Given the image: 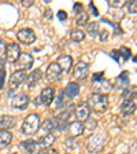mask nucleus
I'll list each match as a JSON object with an SVG mask.
<instances>
[{
  "label": "nucleus",
  "instance_id": "nucleus-42",
  "mask_svg": "<svg viewBox=\"0 0 137 154\" xmlns=\"http://www.w3.org/2000/svg\"><path fill=\"white\" fill-rule=\"evenodd\" d=\"M21 4H22L23 7H30V6H33V0H22Z\"/></svg>",
  "mask_w": 137,
  "mask_h": 154
},
{
  "label": "nucleus",
  "instance_id": "nucleus-33",
  "mask_svg": "<svg viewBox=\"0 0 137 154\" xmlns=\"http://www.w3.org/2000/svg\"><path fill=\"white\" fill-rule=\"evenodd\" d=\"M64 144H66L67 150H74V149H76V142H74L73 138H69L66 142H64Z\"/></svg>",
  "mask_w": 137,
  "mask_h": 154
},
{
  "label": "nucleus",
  "instance_id": "nucleus-47",
  "mask_svg": "<svg viewBox=\"0 0 137 154\" xmlns=\"http://www.w3.org/2000/svg\"><path fill=\"white\" fill-rule=\"evenodd\" d=\"M66 154H71V153H66Z\"/></svg>",
  "mask_w": 137,
  "mask_h": 154
},
{
  "label": "nucleus",
  "instance_id": "nucleus-4",
  "mask_svg": "<svg viewBox=\"0 0 137 154\" xmlns=\"http://www.w3.org/2000/svg\"><path fill=\"white\" fill-rule=\"evenodd\" d=\"M33 62H34V59H33L32 54H29V52H21L19 58L16 59V62H15L16 70L28 72L29 69L33 66Z\"/></svg>",
  "mask_w": 137,
  "mask_h": 154
},
{
  "label": "nucleus",
  "instance_id": "nucleus-13",
  "mask_svg": "<svg viewBox=\"0 0 137 154\" xmlns=\"http://www.w3.org/2000/svg\"><path fill=\"white\" fill-rule=\"evenodd\" d=\"M67 132H69V136L73 139L78 138L84 134V124L81 121H71L70 124L67 125Z\"/></svg>",
  "mask_w": 137,
  "mask_h": 154
},
{
  "label": "nucleus",
  "instance_id": "nucleus-28",
  "mask_svg": "<svg viewBox=\"0 0 137 154\" xmlns=\"http://www.w3.org/2000/svg\"><path fill=\"white\" fill-rule=\"evenodd\" d=\"M96 127H97V121H96L95 119H88L85 122H84V131L85 129H88L89 132H93L96 129Z\"/></svg>",
  "mask_w": 137,
  "mask_h": 154
},
{
  "label": "nucleus",
  "instance_id": "nucleus-31",
  "mask_svg": "<svg viewBox=\"0 0 137 154\" xmlns=\"http://www.w3.org/2000/svg\"><path fill=\"white\" fill-rule=\"evenodd\" d=\"M128 11L130 14H137V0H130V2H129Z\"/></svg>",
  "mask_w": 137,
  "mask_h": 154
},
{
  "label": "nucleus",
  "instance_id": "nucleus-18",
  "mask_svg": "<svg viewBox=\"0 0 137 154\" xmlns=\"http://www.w3.org/2000/svg\"><path fill=\"white\" fill-rule=\"evenodd\" d=\"M63 94L67 96V98H70V99L76 98V96L80 94V84L77 83V81H71V83H69L66 85V88H64Z\"/></svg>",
  "mask_w": 137,
  "mask_h": 154
},
{
  "label": "nucleus",
  "instance_id": "nucleus-32",
  "mask_svg": "<svg viewBox=\"0 0 137 154\" xmlns=\"http://www.w3.org/2000/svg\"><path fill=\"white\" fill-rule=\"evenodd\" d=\"M107 38H109V30H107V29H100L99 30V40L100 42H106V40H107Z\"/></svg>",
  "mask_w": 137,
  "mask_h": 154
},
{
  "label": "nucleus",
  "instance_id": "nucleus-9",
  "mask_svg": "<svg viewBox=\"0 0 137 154\" xmlns=\"http://www.w3.org/2000/svg\"><path fill=\"white\" fill-rule=\"evenodd\" d=\"M26 77H28V72L25 70H15L13 74H11V77H10V88L11 90H15V88H18L19 85L22 83H25Z\"/></svg>",
  "mask_w": 137,
  "mask_h": 154
},
{
  "label": "nucleus",
  "instance_id": "nucleus-14",
  "mask_svg": "<svg viewBox=\"0 0 137 154\" xmlns=\"http://www.w3.org/2000/svg\"><path fill=\"white\" fill-rule=\"evenodd\" d=\"M21 146H22V149L28 154H41V147H40L38 142H36V140H32V139L23 140L21 143Z\"/></svg>",
  "mask_w": 137,
  "mask_h": 154
},
{
  "label": "nucleus",
  "instance_id": "nucleus-23",
  "mask_svg": "<svg viewBox=\"0 0 137 154\" xmlns=\"http://www.w3.org/2000/svg\"><path fill=\"white\" fill-rule=\"evenodd\" d=\"M13 140V134L7 129H0V149H6Z\"/></svg>",
  "mask_w": 137,
  "mask_h": 154
},
{
  "label": "nucleus",
  "instance_id": "nucleus-29",
  "mask_svg": "<svg viewBox=\"0 0 137 154\" xmlns=\"http://www.w3.org/2000/svg\"><path fill=\"white\" fill-rule=\"evenodd\" d=\"M136 94H137V88H126V90H124V92H122V98H124V100L125 99L133 100Z\"/></svg>",
  "mask_w": 137,
  "mask_h": 154
},
{
  "label": "nucleus",
  "instance_id": "nucleus-40",
  "mask_svg": "<svg viewBox=\"0 0 137 154\" xmlns=\"http://www.w3.org/2000/svg\"><path fill=\"white\" fill-rule=\"evenodd\" d=\"M73 10H74V13H76V14H78V13H81V11L84 10V7H82V4L76 3V4H74V7H73Z\"/></svg>",
  "mask_w": 137,
  "mask_h": 154
},
{
  "label": "nucleus",
  "instance_id": "nucleus-19",
  "mask_svg": "<svg viewBox=\"0 0 137 154\" xmlns=\"http://www.w3.org/2000/svg\"><path fill=\"white\" fill-rule=\"evenodd\" d=\"M137 109V105L132 99H125L121 105V112L124 116H132Z\"/></svg>",
  "mask_w": 137,
  "mask_h": 154
},
{
  "label": "nucleus",
  "instance_id": "nucleus-2",
  "mask_svg": "<svg viewBox=\"0 0 137 154\" xmlns=\"http://www.w3.org/2000/svg\"><path fill=\"white\" fill-rule=\"evenodd\" d=\"M88 106L96 113H104L109 109V95L104 94H91L88 96Z\"/></svg>",
  "mask_w": 137,
  "mask_h": 154
},
{
  "label": "nucleus",
  "instance_id": "nucleus-21",
  "mask_svg": "<svg viewBox=\"0 0 137 154\" xmlns=\"http://www.w3.org/2000/svg\"><path fill=\"white\" fill-rule=\"evenodd\" d=\"M15 122H16V119L14 116H1L0 117V129H7L8 131L10 128L15 127Z\"/></svg>",
  "mask_w": 137,
  "mask_h": 154
},
{
  "label": "nucleus",
  "instance_id": "nucleus-3",
  "mask_svg": "<svg viewBox=\"0 0 137 154\" xmlns=\"http://www.w3.org/2000/svg\"><path fill=\"white\" fill-rule=\"evenodd\" d=\"M40 127H41V120L40 116L36 113L29 114L22 122V131L25 135H34L40 129Z\"/></svg>",
  "mask_w": 137,
  "mask_h": 154
},
{
  "label": "nucleus",
  "instance_id": "nucleus-11",
  "mask_svg": "<svg viewBox=\"0 0 137 154\" xmlns=\"http://www.w3.org/2000/svg\"><path fill=\"white\" fill-rule=\"evenodd\" d=\"M55 99V90L52 88V87H45L44 90L41 91V94H40V98H37V105L38 103H41V105H51L52 102H54Z\"/></svg>",
  "mask_w": 137,
  "mask_h": 154
},
{
  "label": "nucleus",
  "instance_id": "nucleus-24",
  "mask_svg": "<svg viewBox=\"0 0 137 154\" xmlns=\"http://www.w3.org/2000/svg\"><path fill=\"white\" fill-rule=\"evenodd\" d=\"M88 21H89V15L86 11H81V13L76 14V25L77 26H86L88 25Z\"/></svg>",
  "mask_w": 137,
  "mask_h": 154
},
{
  "label": "nucleus",
  "instance_id": "nucleus-25",
  "mask_svg": "<svg viewBox=\"0 0 137 154\" xmlns=\"http://www.w3.org/2000/svg\"><path fill=\"white\" fill-rule=\"evenodd\" d=\"M70 38H71V42H74V43H80L85 38V32L81 30V29H74L70 33Z\"/></svg>",
  "mask_w": 137,
  "mask_h": 154
},
{
  "label": "nucleus",
  "instance_id": "nucleus-34",
  "mask_svg": "<svg viewBox=\"0 0 137 154\" xmlns=\"http://www.w3.org/2000/svg\"><path fill=\"white\" fill-rule=\"evenodd\" d=\"M109 4L111 7H122L125 6V0H110Z\"/></svg>",
  "mask_w": 137,
  "mask_h": 154
},
{
  "label": "nucleus",
  "instance_id": "nucleus-8",
  "mask_svg": "<svg viewBox=\"0 0 137 154\" xmlns=\"http://www.w3.org/2000/svg\"><path fill=\"white\" fill-rule=\"evenodd\" d=\"M16 37L21 43L23 44H32V43L36 42V33L33 29L30 28H23L21 29L18 33H16Z\"/></svg>",
  "mask_w": 137,
  "mask_h": 154
},
{
  "label": "nucleus",
  "instance_id": "nucleus-7",
  "mask_svg": "<svg viewBox=\"0 0 137 154\" xmlns=\"http://www.w3.org/2000/svg\"><path fill=\"white\" fill-rule=\"evenodd\" d=\"M63 73L61 69V66L56 63V62H51V63L47 66V72H45V77H47L48 81H52V83H55V81H58L59 79H61V74Z\"/></svg>",
  "mask_w": 137,
  "mask_h": 154
},
{
  "label": "nucleus",
  "instance_id": "nucleus-16",
  "mask_svg": "<svg viewBox=\"0 0 137 154\" xmlns=\"http://www.w3.org/2000/svg\"><path fill=\"white\" fill-rule=\"evenodd\" d=\"M41 76H43V72L40 70V69L33 70L32 73L26 77V80H25L26 87H28V88H33V87H36L38 83H40V80H41Z\"/></svg>",
  "mask_w": 137,
  "mask_h": 154
},
{
  "label": "nucleus",
  "instance_id": "nucleus-43",
  "mask_svg": "<svg viewBox=\"0 0 137 154\" xmlns=\"http://www.w3.org/2000/svg\"><path fill=\"white\" fill-rule=\"evenodd\" d=\"M129 154H137V143H134V144H132V146H130Z\"/></svg>",
  "mask_w": 137,
  "mask_h": 154
},
{
  "label": "nucleus",
  "instance_id": "nucleus-12",
  "mask_svg": "<svg viewBox=\"0 0 137 154\" xmlns=\"http://www.w3.org/2000/svg\"><path fill=\"white\" fill-rule=\"evenodd\" d=\"M111 90H112V84L109 80H104V79L97 81V83H93L92 85L93 94H104V95H107Z\"/></svg>",
  "mask_w": 137,
  "mask_h": 154
},
{
  "label": "nucleus",
  "instance_id": "nucleus-10",
  "mask_svg": "<svg viewBox=\"0 0 137 154\" xmlns=\"http://www.w3.org/2000/svg\"><path fill=\"white\" fill-rule=\"evenodd\" d=\"M4 54H6V61L11 62V63H15L16 59H18L19 55H21V48H19L18 44H15V43H11V44H8L6 47V51H4Z\"/></svg>",
  "mask_w": 137,
  "mask_h": 154
},
{
  "label": "nucleus",
  "instance_id": "nucleus-5",
  "mask_svg": "<svg viewBox=\"0 0 137 154\" xmlns=\"http://www.w3.org/2000/svg\"><path fill=\"white\" fill-rule=\"evenodd\" d=\"M29 102H30V98L25 92H19L11 98V106H13L14 109H18V110L26 109L29 106Z\"/></svg>",
  "mask_w": 137,
  "mask_h": 154
},
{
  "label": "nucleus",
  "instance_id": "nucleus-27",
  "mask_svg": "<svg viewBox=\"0 0 137 154\" xmlns=\"http://www.w3.org/2000/svg\"><path fill=\"white\" fill-rule=\"evenodd\" d=\"M118 57L122 58V61H128L132 57V51L129 47H121L118 50Z\"/></svg>",
  "mask_w": 137,
  "mask_h": 154
},
{
  "label": "nucleus",
  "instance_id": "nucleus-37",
  "mask_svg": "<svg viewBox=\"0 0 137 154\" xmlns=\"http://www.w3.org/2000/svg\"><path fill=\"white\" fill-rule=\"evenodd\" d=\"M58 18L61 19V21H66L67 19V13L64 10H59V13H58Z\"/></svg>",
  "mask_w": 137,
  "mask_h": 154
},
{
  "label": "nucleus",
  "instance_id": "nucleus-15",
  "mask_svg": "<svg viewBox=\"0 0 137 154\" xmlns=\"http://www.w3.org/2000/svg\"><path fill=\"white\" fill-rule=\"evenodd\" d=\"M76 116L78 121H86L91 117V109L88 103H80L76 107Z\"/></svg>",
  "mask_w": 137,
  "mask_h": 154
},
{
  "label": "nucleus",
  "instance_id": "nucleus-36",
  "mask_svg": "<svg viewBox=\"0 0 137 154\" xmlns=\"http://www.w3.org/2000/svg\"><path fill=\"white\" fill-rule=\"evenodd\" d=\"M4 79H6V69L0 72V90H3L4 87Z\"/></svg>",
  "mask_w": 137,
  "mask_h": 154
},
{
  "label": "nucleus",
  "instance_id": "nucleus-44",
  "mask_svg": "<svg viewBox=\"0 0 137 154\" xmlns=\"http://www.w3.org/2000/svg\"><path fill=\"white\" fill-rule=\"evenodd\" d=\"M6 67V58H0V72L4 70Z\"/></svg>",
  "mask_w": 137,
  "mask_h": 154
},
{
  "label": "nucleus",
  "instance_id": "nucleus-20",
  "mask_svg": "<svg viewBox=\"0 0 137 154\" xmlns=\"http://www.w3.org/2000/svg\"><path fill=\"white\" fill-rule=\"evenodd\" d=\"M129 85V73L128 72H122L117 79H115V88L117 90H126Z\"/></svg>",
  "mask_w": 137,
  "mask_h": 154
},
{
  "label": "nucleus",
  "instance_id": "nucleus-30",
  "mask_svg": "<svg viewBox=\"0 0 137 154\" xmlns=\"http://www.w3.org/2000/svg\"><path fill=\"white\" fill-rule=\"evenodd\" d=\"M43 128L45 129V131H52V129H55V128H58V120L56 119H49V120H47L45 121V124L43 125Z\"/></svg>",
  "mask_w": 137,
  "mask_h": 154
},
{
  "label": "nucleus",
  "instance_id": "nucleus-38",
  "mask_svg": "<svg viewBox=\"0 0 137 154\" xmlns=\"http://www.w3.org/2000/svg\"><path fill=\"white\" fill-rule=\"evenodd\" d=\"M52 17H54V15H52V10L51 8H47V10H45V11H44V18L47 19V21H51Z\"/></svg>",
  "mask_w": 137,
  "mask_h": 154
},
{
  "label": "nucleus",
  "instance_id": "nucleus-48",
  "mask_svg": "<svg viewBox=\"0 0 137 154\" xmlns=\"http://www.w3.org/2000/svg\"><path fill=\"white\" fill-rule=\"evenodd\" d=\"M107 154H111V153H107Z\"/></svg>",
  "mask_w": 137,
  "mask_h": 154
},
{
  "label": "nucleus",
  "instance_id": "nucleus-35",
  "mask_svg": "<svg viewBox=\"0 0 137 154\" xmlns=\"http://www.w3.org/2000/svg\"><path fill=\"white\" fill-rule=\"evenodd\" d=\"M103 77H104V72H99V73H95L92 76V81L93 83H97V81L103 80Z\"/></svg>",
  "mask_w": 137,
  "mask_h": 154
},
{
  "label": "nucleus",
  "instance_id": "nucleus-22",
  "mask_svg": "<svg viewBox=\"0 0 137 154\" xmlns=\"http://www.w3.org/2000/svg\"><path fill=\"white\" fill-rule=\"evenodd\" d=\"M55 139H56L55 135L49 132V134H45L44 136H41V138L38 139V144H40L41 149H45V150H47V149H51V146L55 143Z\"/></svg>",
  "mask_w": 137,
  "mask_h": 154
},
{
  "label": "nucleus",
  "instance_id": "nucleus-1",
  "mask_svg": "<svg viewBox=\"0 0 137 154\" xmlns=\"http://www.w3.org/2000/svg\"><path fill=\"white\" fill-rule=\"evenodd\" d=\"M106 142H107V135L106 132H95V134L89 135L88 139L85 140V147L89 153H100L104 149Z\"/></svg>",
  "mask_w": 137,
  "mask_h": 154
},
{
  "label": "nucleus",
  "instance_id": "nucleus-45",
  "mask_svg": "<svg viewBox=\"0 0 137 154\" xmlns=\"http://www.w3.org/2000/svg\"><path fill=\"white\" fill-rule=\"evenodd\" d=\"M43 154H59V153H58L55 149H47V150H45Z\"/></svg>",
  "mask_w": 137,
  "mask_h": 154
},
{
  "label": "nucleus",
  "instance_id": "nucleus-6",
  "mask_svg": "<svg viewBox=\"0 0 137 154\" xmlns=\"http://www.w3.org/2000/svg\"><path fill=\"white\" fill-rule=\"evenodd\" d=\"M88 74H89V66H88V63H86V62H82V61L77 62V65L73 69L74 79H76L77 81H82L88 77Z\"/></svg>",
  "mask_w": 137,
  "mask_h": 154
},
{
  "label": "nucleus",
  "instance_id": "nucleus-17",
  "mask_svg": "<svg viewBox=\"0 0 137 154\" xmlns=\"http://www.w3.org/2000/svg\"><path fill=\"white\" fill-rule=\"evenodd\" d=\"M56 63L61 66L62 72H70L71 67H73V57H70V55H61V57H58Z\"/></svg>",
  "mask_w": 137,
  "mask_h": 154
},
{
  "label": "nucleus",
  "instance_id": "nucleus-41",
  "mask_svg": "<svg viewBox=\"0 0 137 154\" xmlns=\"http://www.w3.org/2000/svg\"><path fill=\"white\" fill-rule=\"evenodd\" d=\"M62 100H63V91L58 94V99H56V106H61L62 105Z\"/></svg>",
  "mask_w": 137,
  "mask_h": 154
},
{
  "label": "nucleus",
  "instance_id": "nucleus-46",
  "mask_svg": "<svg viewBox=\"0 0 137 154\" xmlns=\"http://www.w3.org/2000/svg\"><path fill=\"white\" fill-rule=\"evenodd\" d=\"M133 61H134V62H137V55H136V57H133Z\"/></svg>",
  "mask_w": 137,
  "mask_h": 154
},
{
  "label": "nucleus",
  "instance_id": "nucleus-39",
  "mask_svg": "<svg viewBox=\"0 0 137 154\" xmlns=\"http://www.w3.org/2000/svg\"><path fill=\"white\" fill-rule=\"evenodd\" d=\"M89 10H91V11H92V14H93V15H95V17H97V15H99V11H97V8H96V6L92 3V2H91V3H89Z\"/></svg>",
  "mask_w": 137,
  "mask_h": 154
},
{
  "label": "nucleus",
  "instance_id": "nucleus-26",
  "mask_svg": "<svg viewBox=\"0 0 137 154\" xmlns=\"http://www.w3.org/2000/svg\"><path fill=\"white\" fill-rule=\"evenodd\" d=\"M86 26H88V28H86V30H88V35H89L92 38H95L96 36L99 35V22L88 23Z\"/></svg>",
  "mask_w": 137,
  "mask_h": 154
}]
</instances>
